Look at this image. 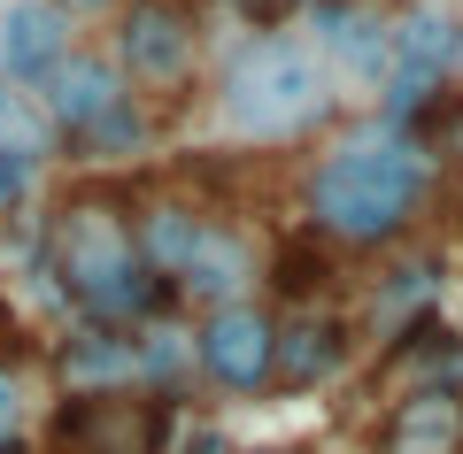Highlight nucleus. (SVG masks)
Wrapping results in <instances>:
<instances>
[{"instance_id": "12", "label": "nucleus", "mask_w": 463, "mask_h": 454, "mask_svg": "<svg viewBox=\"0 0 463 454\" xmlns=\"http://www.w3.org/2000/svg\"><path fill=\"white\" fill-rule=\"evenodd\" d=\"M347 362V324L340 316H294L279 324V355H270V393H317L332 385Z\"/></svg>"}, {"instance_id": "8", "label": "nucleus", "mask_w": 463, "mask_h": 454, "mask_svg": "<svg viewBox=\"0 0 463 454\" xmlns=\"http://www.w3.org/2000/svg\"><path fill=\"white\" fill-rule=\"evenodd\" d=\"M317 8V62L347 69V78L379 85L394 69V16H386L379 0H309Z\"/></svg>"}, {"instance_id": "1", "label": "nucleus", "mask_w": 463, "mask_h": 454, "mask_svg": "<svg viewBox=\"0 0 463 454\" xmlns=\"http://www.w3.org/2000/svg\"><path fill=\"white\" fill-rule=\"evenodd\" d=\"M39 262H47L54 292H62L70 324L139 331V324L178 309L170 285L132 246V200L109 193V185H78L70 200H54L47 231H39Z\"/></svg>"}, {"instance_id": "21", "label": "nucleus", "mask_w": 463, "mask_h": 454, "mask_svg": "<svg viewBox=\"0 0 463 454\" xmlns=\"http://www.w3.org/2000/svg\"><path fill=\"white\" fill-rule=\"evenodd\" d=\"M54 8H62V16L78 23V16H116V8H124V0H54Z\"/></svg>"}, {"instance_id": "9", "label": "nucleus", "mask_w": 463, "mask_h": 454, "mask_svg": "<svg viewBox=\"0 0 463 454\" xmlns=\"http://www.w3.org/2000/svg\"><path fill=\"white\" fill-rule=\"evenodd\" d=\"M54 377H62V401H93V393H139L132 331L70 324L62 339H54Z\"/></svg>"}, {"instance_id": "15", "label": "nucleus", "mask_w": 463, "mask_h": 454, "mask_svg": "<svg viewBox=\"0 0 463 454\" xmlns=\"http://www.w3.org/2000/svg\"><path fill=\"white\" fill-rule=\"evenodd\" d=\"M0 154L8 162H24L39 178L47 162H62V131H54L47 100H39V85H16V78H0Z\"/></svg>"}, {"instance_id": "11", "label": "nucleus", "mask_w": 463, "mask_h": 454, "mask_svg": "<svg viewBox=\"0 0 463 454\" xmlns=\"http://www.w3.org/2000/svg\"><path fill=\"white\" fill-rule=\"evenodd\" d=\"M70 47H78V23H70L54 0H8V8H0V78L39 85Z\"/></svg>"}, {"instance_id": "13", "label": "nucleus", "mask_w": 463, "mask_h": 454, "mask_svg": "<svg viewBox=\"0 0 463 454\" xmlns=\"http://www.w3.org/2000/svg\"><path fill=\"white\" fill-rule=\"evenodd\" d=\"M201 231H209V208H194V200H178V193H155V200L132 208V246H139V262H147L163 285H178V270L194 262Z\"/></svg>"}, {"instance_id": "10", "label": "nucleus", "mask_w": 463, "mask_h": 454, "mask_svg": "<svg viewBox=\"0 0 463 454\" xmlns=\"http://www.w3.org/2000/svg\"><path fill=\"white\" fill-rule=\"evenodd\" d=\"M170 301H194L201 316L232 309V301H255V246H248V231H232V224H216V216H209V231H201L194 262L178 270Z\"/></svg>"}, {"instance_id": "17", "label": "nucleus", "mask_w": 463, "mask_h": 454, "mask_svg": "<svg viewBox=\"0 0 463 454\" xmlns=\"http://www.w3.org/2000/svg\"><path fill=\"white\" fill-rule=\"evenodd\" d=\"M432 301H440V262H425V255L394 262V270L379 277V292H371V324H379V339H394V331L425 324Z\"/></svg>"}, {"instance_id": "18", "label": "nucleus", "mask_w": 463, "mask_h": 454, "mask_svg": "<svg viewBox=\"0 0 463 454\" xmlns=\"http://www.w3.org/2000/svg\"><path fill=\"white\" fill-rule=\"evenodd\" d=\"M417 146L432 162H463V93H432V108L417 116Z\"/></svg>"}, {"instance_id": "6", "label": "nucleus", "mask_w": 463, "mask_h": 454, "mask_svg": "<svg viewBox=\"0 0 463 454\" xmlns=\"http://www.w3.org/2000/svg\"><path fill=\"white\" fill-rule=\"evenodd\" d=\"M54 454H170V401L155 393H93L62 401Z\"/></svg>"}, {"instance_id": "20", "label": "nucleus", "mask_w": 463, "mask_h": 454, "mask_svg": "<svg viewBox=\"0 0 463 454\" xmlns=\"http://www.w3.org/2000/svg\"><path fill=\"white\" fill-rule=\"evenodd\" d=\"M24 200H32V170L0 154V231H8V224L24 216Z\"/></svg>"}, {"instance_id": "16", "label": "nucleus", "mask_w": 463, "mask_h": 454, "mask_svg": "<svg viewBox=\"0 0 463 454\" xmlns=\"http://www.w3.org/2000/svg\"><path fill=\"white\" fill-rule=\"evenodd\" d=\"M132 355H139V393H155V401H178L185 385H194V324H178V316H155V324L132 331Z\"/></svg>"}, {"instance_id": "3", "label": "nucleus", "mask_w": 463, "mask_h": 454, "mask_svg": "<svg viewBox=\"0 0 463 454\" xmlns=\"http://www.w3.org/2000/svg\"><path fill=\"white\" fill-rule=\"evenodd\" d=\"M216 116L240 146H294L332 116V85L309 39L294 32H255L232 47L216 78Z\"/></svg>"}, {"instance_id": "4", "label": "nucleus", "mask_w": 463, "mask_h": 454, "mask_svg": "<svg viewBox=\"0 0 463 454\" xmlns=\"http://www.w3.org/2000/svg\"><path fill=\"white\" fill-rule=\"evenodd\" d=\"M116 69L132 93H185L201 69V23L185 0H124L116 8Z\"/></svg>"}, {"instance_id": "19", "label": "nucleus", "mask_w": 463, "mask_h": 454, "mask_svg": "<svg viewBox=\"0 0 463 454\" xmlns=\"http://www.w3.org/2000/svg\"><path fill=\"white\" fill-rule=\"evenodd\" d=\"M24 431H32V385L0 355V454H24Z\"/></svg>"}, {"instance_id": "7", "label": "nucleus", "mask_w": 463, "mask_h": 454, "mask_svg": "<svg viewBox=\"0 0 463 454\" xmlns=\"http://www.w3.org/2000/svg\"><path fill=\"white\" fill-rule=\"evenodd\" d=\"M39 100H47L54 131H62V154H70V146H78L93 124H109V116L124 108V100H139V93L124 85V69H116L100 47H70L62 62L39 78Z\"/></svg>"}, {"instance_id": "22", "label": "nucleus", "mask_w": 463, "mask_h": 454, "mask_svg": "<svg viewBox=\"0 0 463 454\" xmlns=\"http://www.w3.org/2000/svg\"><path fill=\"white\" fill-rule=\"evenodd\" d=\"M185 454H232V447H224L216 431H194V439H185Z\"/></svg>"}, {"instance_id": "14", "label": "nucleus", "mask_w": 463, "mask_h": 454, "mask_svg": "<svg viewBox=\"0 0 463 454\" xmlns=\"http://www.w3.org/2000/svg\"><path fill=\"white\" fill-rule=\"evenodd\" d=\"M386 454H463V393L456 385H417L386 416Z\"/></svg>"}, {"instance_id": "5", "label": "nucleus", "mask_w": 463, "mask_h": 454, "mask_svg": "<svg viewBox=\"0 0 463 454\" xmlns=\"http://www.w3.org/2000/svg\"><path fill=\"white\" fill-rule=\"evenodd\" d=\"M270 355H279V316L263 301H232L194 324V370L216 393H270Z\"/></svg>"}, {"instance_id": "2", "label": "nucleus", "mask_w": 463, "mask_h": 454, "mask_svg": "<svg viewBox=\"0 0 463 454\" xmlns=\"http://www.w3.org/2000/svg\"><path fill=\"white\" fill-rule=\"evenodd\" d=\"M425 185H432V154L417 146V131L364 116L309 170V231L340 246H394L425 208Z\"/></svg>"}]
</instances>
